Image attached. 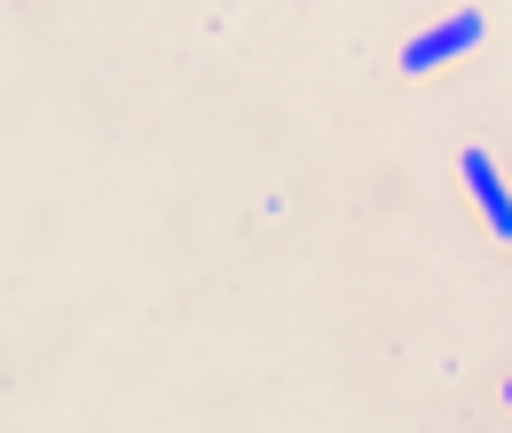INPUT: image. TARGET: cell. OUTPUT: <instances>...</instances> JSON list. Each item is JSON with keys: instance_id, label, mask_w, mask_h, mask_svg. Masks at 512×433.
<instances>
[{"instance_id": "6da1fadb", "label": "cell", "mask_w": 512, "mask_h": 433, "mask_svg": "<svg viewBox=\"0 0 512 433\" xmlns=\"http://www.w3.org/2000/svg\"><path fill=\"white\" fill-rule=\"evenodd\" d=\"M481 32H489V24H481V8H457V16H442V24L410 32L394 63H402V71H442L449 56H473V48H481Z\"/></svg>"}, {"instance_id": "7a4b0ae2", "label": "cell", "mask_w": 512, "mask_h": 433, "mask_svg": "<svg viewBox=\"0 0 512 433\" xmlns=\"http://www.w3.org/2000/svg\"><path fill=\"white\" fill-rule=\"evenodd\" d=\"M457 174L473 189V205L489 213V229L512 237V189H505V174H497V158H489V150H457Z\"/></svg>"}, {"instance_id": "3957f363", "label": "cell", "mask_w": 512, "mask_h": 433, "mask_svg": "<svg viewBox=\"0 0 512 433\" xmlns=\"http://www.w3.org/2000/svg\"><path fill=\"white\" fill-rule=\"evenodd\" d=\"M505 402H512V378H505Z\"/></svg>"}]
</instances>
